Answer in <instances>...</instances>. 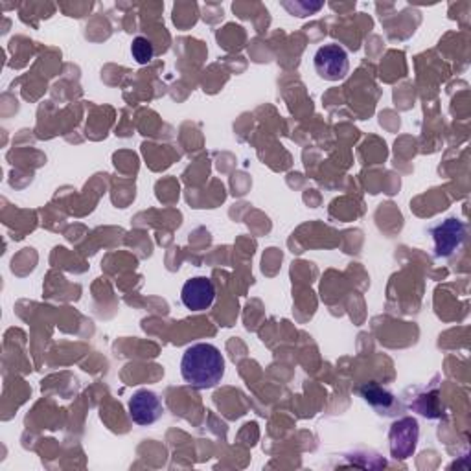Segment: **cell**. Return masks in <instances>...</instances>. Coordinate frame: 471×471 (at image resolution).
Returning a JSON list of instances; mask_svg holds the SVG:
<instances>
[{
  "label": "cell",
  "instance_id": "cell-1",
  "mask_svg": "<svg viewBox=\"0 0 471 471\" xmlns=\"http://www.w3.org/2000/svg\"><path fill=\"white\" fill-rule=\"evenodd\" d=\"M181 375L188 385L198 391L214 389L222 383L225 375V357L214 344H194L186 349L181 359Z\"/></svg>",
  "mask_w": 471,
  "mask_h": 471
},
{
  "label": "cell",
  "instance_id": "cell-2",
  "mask_svg": "<svg viewBox=\"0 0 471 471\" xmlns=\"http://www.w3.org/2000/svg\"><path fill=\"white\" fill-rule=\"evenodd\" d=\"M313 65H315V72L323 80L341 81L349 76V71H350L349 52L335 43L324 45L315 52Z\"/></svg>",
  "mask_w": 471,
  "mask_h": 471
},
{
  "label": "cell",
  "instance_id": "cell-3",
  "mask_svg": "<svg viewBox=\"0 0 471 471\" xmlns=\"http://www.w3.org/2000/svg\"><path fill=\"white\" fill-rule=\"evenodd\" d=\"M466 225L457 217H450L446 222L438 223L431 229L434 241V257L436 258H451L466 241Z\"/></svg>",
  "mask_w": 471,
  "mask_h": 471
},
{
  "label": "cell",
  "instance_id": "cell-4",
  "mask_svg": "<svg viewBox=\"0 0 471 471\" xmlns=\"http://www.w3.org/2000/svg\"><path fill=\"white\" fill-rule=\"evenodd\" d=\"M420 436V427L415 418H401L392 424L389 441H391V453L394 458L405 460L413 457Z\"/></svg>",
  "mask_w": 471,
  "mask_h": 471
},
{
  "label": "cell",
  "instance_id": "cell-5",
  "mask_svg": "<svg viewBox=\"0 0 471 471\" xmlns=\"http://www.w3.org/2000/svg\"><path fill=\"white\" fill-rule=\"evenodd\" d=\"M181 300H182L184 307L192 309V311H205V309H208L214 304V300H215L214 282L210 278H206V276L190 278L182 286Z\"/></svg>",
  "mask_w": 471,
  "mask_h": 471
},
{
  "label": "cell",
  "instance_id": "cell-6",
  "mask_svg": "<svg viewBox=\"0 0 471 471\" xmlns=\"http://www.w3.org/2000/svg\"><path fill=\"white\" fill-rule=\"evenodd\" d=\"M164 413L163 401L151 391H139L130 400V416L137 425H151Z\"/></svg>",
  "mask_w": 471,
  "mask_h": 471
},
{
  "label": "cell",
  "instance_id": "cell-7",
  "mask_svg": "<svg viewBox=\"0 0 471 471\" xmlns=\"http://www.w3.org/2000/svg\"><path fill=\"white\" fill-rule=\"evenodd\" d=\"M359 392L372 407H375V409H389V407L394 403V396L391 392H387L385 389H382L380 385L368 383V385L361 387Z\"/></svg>",
  "mask_w": 471,
  "mask_h": 471
},
{
  "label": "cell",
  "instance_id": "cell-8",
  "mask_svg": "<svg viewBox=\"0 0 471 471\" xmlns=\"http://www.w3.org/2000/svg\"><path fill=\"white\" fill-rule=\"evenodd\" d=\"M131 54L133 59L139 63V65H147L151 59L155 57V46L147 38H135L131 43Z\"/></svg>",
  "mask_w": 471,
  "mask_h": 471
}]
</instances>
